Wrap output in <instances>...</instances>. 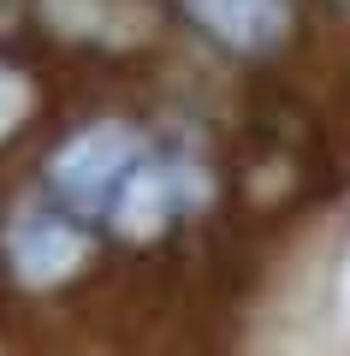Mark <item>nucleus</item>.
<instances>
[{"label":"nucleus","mask_w":350,"mask_h":356,"mask_svg":"<svg viewBox=\"0 0 350 356\" xmlns=\"http://www.w3.org/2000/svg\"><path fill=\"white\" fill-rule=\"evenodd\" d=\"M0 243H6V267L24 285H60V280H72L77 267H83V255H89L83 226L72 214H54V208L13 214V226H6Z\"/></svg>","instance_id":"2"},{"label":"nucleus","mask_w":350,"mask_h":356,"mask_svg":"<svg viewBox=\"0 0 350 356\" xmlns=\"http://www.w3.org/2000/svg\"><path fill=\"white\" fill-rule=\"evenodd\" d=\"M30 83H24V72H13V65H0V137H13L18 125H24V113H30Z\"/></svg>","instance_id":"5"},{"label":"nucleus","mask_w":350,"mask_h":356,"mask_svg":"<svg viewBox=\"0 0 350 356\" xmlns=\"http://www.w3.org/2000/svg\"><path fill=\"white\" fill-rule=\"evenodd\" d=\"M196 196H202V184H196L190 166H178L173 154H149V161L137 166V178L125 184V196L113 202L107 220L125 232V238H154V232H166Z\"/></svg>","instance_id":"3"},{"label":"nucleus","mask_w":350,"mask_h":356,"mask_svg":"<svg viewBox=\"0 0 350 356\" xmlns=\"http://www.w3.org/2000/svg\"><path fill=\"white\" fill-rule=\"evenodd\" d=\"M149 154L154 149L143 131L119 125V119H95L48 154V196L72 220H107Z\"/></svg>","instance_id":"1"},{"label":"nucleus","mask_w":350,"mask_h":356,"mask_svg":"<svg viewBox=\"0 0 350 356\" xmlns=\"http://www.w3.org/2000/svg\"><path fill=\"white\" fill-rule=\"evenodd\" d=\"M18 13V0H0V24H6V18H13Z\"/></svg>","instance_id":"6"},{"label":"nucleus","mask_w":350,"mask_h":356,"mask_svg":"<svg viewBox=\"0 0 350 356\" xmlns=\"http://www.w3.org/2000/svg\"><path fill=\"white\" fill-rule=\"evenodd\" d=\"M178 6L238 54H273L291 36V0H178Z\"/></svg>","instance_id":"4"}]
</instances>
